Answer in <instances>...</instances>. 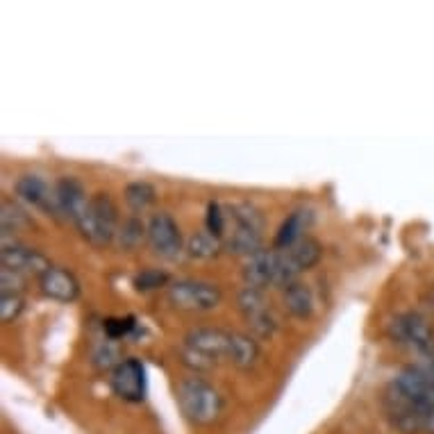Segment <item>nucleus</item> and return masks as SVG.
<instances>
[{
  "label": "nucleus",
  "mask_w": 434,
  "mask_h": 434,
  "mask_svg": "<svg viewBox=\"0 0 434 434\" xmlns=\"http://www.w3.org/2000/svg\"><path fill=\"white\" fill-rule=\"evenodd\" d=\"M221 248H223V239L212 235L209 230L193 232V235L189 237V241H187V253L191 255V257H198V259L216 257Z\"/></svg>",
  "instance_id": "20"
},
{
  "label": "nucleus",
  "mask_w": 434,
  "mask_h": 434,
  "mask_svg": "<svg viewBox=\"0 0 434 434\" xmlns=\"http://www.w3.org/2000/svg\"><path fill=\"white\" fill-rule=\"evenodd\" d=\"M132 328H135L132 316H126V319H107L105 321V335L110 337L112 341L126 337L128 332H132Z\"/></svg>",
  "instance_id": "26"
},
{
  "label": "nucleus",
  "mask_w": 434,
  "mask_h": 434,
  "mask_svg": "<svg viewBox=\"0 0 434 434\" xmlns=\"http://www.w3.org/2000/svg\"><path fill=\"white\" fill-rule=\"evenodd\" d=\"M126 200L137 212H144V209H148L155 200H157V191H155V187L148 182H141V180L130 182L126 187Z\"/></svg>",
  "instance_id": "22"
},
{
  "label": "nucleus",
  "mask_w": 434,
  "mask_h": 434,
  "mask_svg": "<svg viewBox=\"0 0 434 434\" xmlns=\"http://www.w3.org/2000/svg\"><path fill=\"white\" fill-rule=\"evenodd\" d=\"M309 219H312V214H309L307 209H296V212H291V214L284 219V223L280 226V230H277L275 248L291 246V244H296L298 239L307 237V235H305V230H307Z\"/></svg>",
  "instance_id": "19"
},
{
  "label": "nucleus",
  "mask_w": 434,
  "mask_h": 434,
  "mask_svg": "<svg viewBox=\"0 0 434 434\" xmlns=\"http://www.w3.org/2000/svg\"><path fill=\"white\" fill-rule=\"evenodd\" d=\"M144 235H148V228H144V223L139 221V219L123 221L121 226H119V232H116V237H119V244L123 248L137 246L144 239Z\"/></svg>",
  "instance_id": "23"
},
{
  "label": "nucleus",
  "mask_w": 434,
  "mask_h": 434,
  "mask_svg": "<svg viewBox=\"0 0 434 434\" xmlns=\"http://www.w3.org/2000/svg\"><path fill=\"white\" fill-rule=\"evenodd\" d=\"M82 237L94 246H107L119 232V209H116L110 193H94L89 196L87 207L75 221Z\"/></svg>",
  "instance_id": "5"
},
{
  "label": "nucleus",
  "mask_w": 434,
  "mask_h": 434,
  "mask_svg": "<svg viewBox=\"0 0 434 434\" xmlns=\"http://www.w3.org/2000/svg\"><path fill=\"white\" fill-rule=\"evenodd\" d=\"M232 332L219 328H196L184 337L182 359L198 371L214 368L221 359L230 357Z\"/></svg>",
  "instance_id": "4"
},
{
  "label": "nucleus",
  "mask_w": 434,
  "mask_h": 434,
  "mask_svg": "<svg viewBox=\"0 0 434 434\" xmlns=\"http://www.w3.org/2000/svg\"><path fill=\"white\" fill-rule=\"evenodd\" d=\"M168 282V275L166 273H159V270H144L141 275H137V289H141V291H148V289H155V286H159V284H166Z\"/></svg>",
  "instance_id": "27"
},
{
  "label": "nucleus",
  "mask_w": 434,
  "mask_h": 434,
  "mask_svg": "<svg viewBox=\"0 0 434 434\" xmlns=\"http://www.w3.org/2000/svg\"><path fill=\"white\" fill-rule=\"evenodd\" d=\"M0 259H3V268L12 270V273H17L21 277H30V275L41 277L52 266L43 253L17 241H7V239L3 241Z\"/></svg>",
  "instance_id": "10"
},
{
  "label": "nucleus",
  "mask_w": 434,
  "mask_h": 434,
  "mask_svg": "<svg viewBox=\"0 0 434 434\" xmlns=\"http://www.w3.org/2000/svg\"><path fill=\"white\" fill-rule=\"evenodd\" d=\"M391 335L398 344L412 348L418 355H425V357L434 355V332L421 314L407 312L396 316L391 323Z\"/></svg>",
  "instance_id": "8"
},
{
  "label": "nucleus",
  "mask_w": 434,
  "mask_h": 434,
  "mask_svg": "<svg viewBox=\"0 0 434 434\" xmlns=\"http://www.w3.org/2000/svg\"><path fill=\"white\" fill-rule=\"evenodd\" d=\"M277 253V268H280V282L282 286L296 280L300 270L314 266L321 257V244L312 237H302L296 244L275 248Z\"/></svg>",
  "instance_id": "7"
},
{
  "label": "nucleus",
  "mask_w": 434,
  "mask_h": 434,
  "mask_svg": "<svg viewBox=\"0 0 434 434\" xmlns=\"http://www.w3.org/2000/svg\"><path fill=\"white\" fill-rule=\"evenodd\" d=\"M175 400L184 418L196 425H209L221 416L223 398L200 377H184L175 389Z\"/></svg>",
  "instance_id": "3"
},
{
  "label": "nucleus",
  "mask_w": 434,
  "mask_h": 434,
  "mask_svg": "<svg viewBox=\"0 0 434 434\" xmlns=\"http://www.w3.org/2000/svg\"><path fill=\"white\" fill-rule=\"evenodd\" d=\"M0 219H3V235L5 239L12 235V232H19V230H26L30 228V216L23 212V209L17 205V203H12V200H3V209H0Z\"/></svg>",
  "instance_id": "21"
},
{
  "label": "nucleus",
  "mask_w": 434,
  "mask_h": 434,
  "mask_svg": "<svg viewBox=\"0 0 434 434\" xmlns=\"http://www.w3.org/2000/svg\"><path fill=\"white\" fill-rule=\"evenodd\" d=\"M148 244L155 255L164 259H175L182 255V232L173 221V216L166 212L155 214L148 223Z\"/></svg>",
  "instance_id": "12"
},
{
  "label": "nucleus",
  "mask_w": 434,
  "mask_h": 434,
  "mask_svg": "<svg viewBox=\"0 0 434 434\" xmlns=\"http://www.w3.org/2000/svg\"><path fill=\"white\" fill-rule=\"evenodd\" d=\"M57 193H59L61 214L68 216V219L75 223L77 216L82 214V209L89 203L87 191H84L82 182L75 180V177H61V180L57 182Z\"/></svg>",
  "instance_id": "16"
},
{
  "label": "nucleus",
  "mask_w": 434,
  "mask_h": 434,
  "mask_svg": "<svg viewBox=\"0 0 434 434\" xmlns=\"http://www.w3.org/2000/svg\"><path fill=\"white\" fill-rule=\"evenodd\" d=\"M207 230L219 239L226 237V207L221 203H209L207 207Z\"/></svg>",
  "instance_id": "25"
},
{
  "label": "nucleus",
  "mask_w": 434,
  "mask_h": 434,
  "mask_svg": "<svg viewBox=\"0 0 434 434\" xmlns=\"http://www.w3.org/2000/svg\"><path fill=\"white\" fill-rule=\"evenodd\" d=\"M382 402L400 432L434 434V377L428 368H402L384 389Z\"/></svg>",
  "instance_id": "1"
},
{
  "label": "nucleus",
  "mask_w": 434,
  "mask_h": 434,
  "mask_svg": "<svg viewBox=\"0 0 434 434\" xmlns=\"http://www.w3.org/2000/svg\"><path fill=\"white\" fill-rule=\"evenodd\" d=\"M39 286L48 298L59 300V302H71L77 298L80 293V284H77L75 275L71 270L59 268V266H50L46 273L39 277Z\"/></svg>",
  "instance_id": "15"
},
{
  "label": "nucleus",
  "mask_w": 434,
  "mask_h": 434,
  "mask_svg": "<svg viewBox=\"0 0 434 434\" xmlns=\"http://www.w3.org/2000/svg\"><path fill=\"white\" fill-rule=\"evenodd\" d=\"M110 341H105L103 346L96 348L94 359H96L98 366H116V364H119V362H116V357H119V351H116V346H112Z\"/></svg>",
  "instance_id": "28"
},
{
  "label": "nucleus",
  "mask_w": 434,
  "mask_h": 434,
  "mask_svg": "<svg viewBox=\"0 0 434 434\" xmlns=\"http://www.w3.org/2000/svg\"><path fill=\"white\" fill-rule=\"evenodd\" d=\"M110 382H112L114 393H116V396H121L123 400H130V402L144 400L146 373H144V366H141V362H139V359H135V357L121 359L112 368Z\"/></svg>",
  "instance_id": "13"
},
{
  "label": "nucleus",
  "mask_w": 434,
  "mask_h": 434,
  "mask_svg": "<svg viewBox=\"0 0 434 434\" xmlns=\"http://www.w3.org/2000/svg\"><path fill=\"white\" fill-rule=\"evenodd\" d=\"M257 359H259L257 341H255L253 337H248V335H241V332H232L228 362H232L239 368H250V366H255V362Z\"/></svg>",
  "instance_id": "18"
},
{
  "label": "nucleus",
  "mask_w": 434,
  "mask_h": 434,
  "mask_svg": "<svg viewBox=\"0 0 434 434\" xmlns=\"http://www.w3.org/2000/svg\"><path fill=\"white\" fill-rule=\"evenodd\" d=\"M21 309H23V296H21V291L3 289V293H0V316H3V321L5 323L14 321L21 314Z\"/></svg>",
  "instance_id": "24"
},
{
  "label": "nucleus",
  "mask_w": 434,
  "mask_h": 434,
  "mask_svg": "<svg viewBox=\"0 0 434 434\" xmlns=\"http://www.w3.org/2000/svg\"><path fill=\"white\" fill-rule=\"evenodd\" d=\"M239 309H241L244 319L248 325L262 337H270L277 328L275 314L270 302L266 296L262 293V289H255V286H246V289L239 293Z\"/></svg>",
  "instance_id": "11"
},
{
  "label": "nucleus",
  "mask_w": 434,
  "mask_h": 434,
  "mask_svg": "<svg viewBox=\"0 0 434 434\" xmlns=\"http://www.w3.org/2000/svg\"><path fill=\"white\" fill-rule=\"evenodd\" d=\"M168 300L177 309L207 312L221 302V289L205 280H177L168 284Z\"/></svg>",
  "instance_id": "6"
},
{
  "label": "nucleus",
  "mask_w": 434,
  "mask_h": 434,
  "mask_svg": "<svg viewBox=\"0 0 434 434\" xmlns=\"http://www.w3.org/2000/svg\"><path fill=\"white\" fill-rule=\"evenodd\" d=\"M244 277L248 286L262 289L268 284H280V270H277V255L273 250H257L250 257H246Z\"/></svg>",
  "instance_id": "14"
},
{
  "label": "nucleus",
  "mask_w": 434,
  "mask_h": 434,
  "mask_svg": "<svg viewBox=\"0 0 434 434\" xmlns=\"http://www.w3.org/2000/svg\"><path fill=\"white\" fill-rule=\"evenodd\" d=\"M17 196L28 203L30 207H37L39 212L48 214V216H61V205H59V193H57V184L52 187L50 182H46L41 175L28 173L21 175L17 184Z\"/></svg>",
  "instance_id": "9"
},
{
  "label": "nucleus",
  "mask_w": 434,
  "mask_h": 434,
  "mask_svg": "<svg viewBox=\"0 0 434 434\" xmlns=\"http://www.w3.org/2000/svg\"><path fill=\"white\" fill-rule=\"evenodd\" d=\"M282 298H284L286 309H289L293 316H298V319H307V316H312L314 293H312V289H309V284L298 282V280L284 284Z\"/></svg>",
  "instance_id": "17"
},
{
  "label": "nucleus",
  "mask_w": 434,
  "mask_h": 434,
  "mask_svg": "<svg viewBox=\"0 0 434 434\" xmlns=\"http://www.w3.org/2000/svg\"><path fill=\"white\" fill-rule=\"evenodd\" d=\"M262 232H264V216L250 203H230L226 205V237L223 248L230 253L250 257L262 250Z\"/></svg>",
  "instance_id": "2"
}]
</instances>
